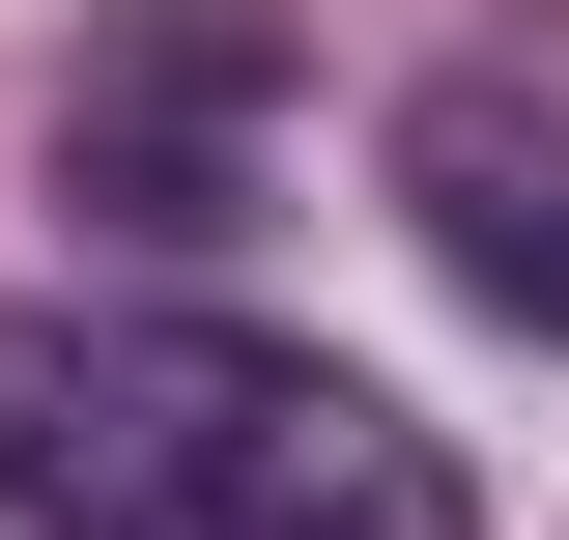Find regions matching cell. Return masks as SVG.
Returning a JSON list of instances; mask_svg holds the SVG:
<instances>
[{"instance_id":"6da1fadb","label":"cell","mask_w":569,"mask_h":540,"mask_svg":"<svg viewBox=\"0 0 569 540\" xmlns=\"http://www.w3.org/2000/svg\"><path fill=\"white\" fill-rule=\"evenodd\" d=\"M0 512L58 540H485L370 370L313 341H200V313H0Z\"/></svg>"},{"instance_id":"7a4b0ae2","label":"cell","mask_w":569,"mask_h":540,"mask_svg":"<svg viewBox=\"0 0 569 540\" xmlns=\"http://www.w3.org/2000/svg\"><path fill=\"white\" fill-rule=\"evenodd\" d=\"M228 114H257V29H114V58H86V114H58V200L114 228V257H228V228H257V171H228Z\"/></svg>"},{"instance_id":"3957f363","label":"cell","mask_w":569,"mask_h":540,"mask_svg":"<svg viewBox=\"0 0 569 540\" xmlns=\"http://www.w3.org/2000/svg\"><path fill=\"white\" fill-rule=\"evenodd\" d=\"M399 228L485 284L512 341H569V114H512V86H427V114H399Z\"/></svg>"}]
</instances>
